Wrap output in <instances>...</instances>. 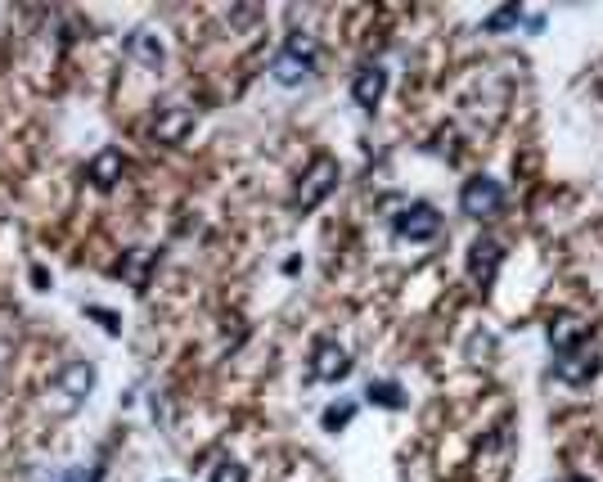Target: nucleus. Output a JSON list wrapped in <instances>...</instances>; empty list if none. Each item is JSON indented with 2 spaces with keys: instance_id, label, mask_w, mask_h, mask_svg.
<instances>
[{
  "instance_id": "obj_1",
  "label": "nucleus",
  "mask_w": 603,
  "mask_h": 482,
  "mask_svg": "<svg viewBox=\"0 0 603 482\" xmlns=\"http://www.w3.org/2000/svg\"><path fill=\"white\" fill-rule=\"evenodd\" d=\"M333 190H338V158L315 154L311 167L302 172V181H297V190H293V208L297 212H315Z\"/></svg>"
},
{
  "instance_id": "obj_2",
  "label": "nucleus",
  "mask_w": 603,
  "mask_h": 482,
  "mask_svg": "<svg viewBox=\"0 0 603 482\" xmlns=\"http://www.w3.org/2000/svg\"><path fill=\"white\" fill-rule=\"evenodd\" d=\"M315 73V41L306 37V32H293L288 37V46L275 55V64H270V77H275L279 86H302L311 82Z\"/></svg>"
},
{
  "instance_id": "obj_3",
  "label": "nucleus",
  "mask_w": 603,
  "mask_h": 482,
  "mask_svg": "<svg viewBox=\"0 0 603 482\" xmlns=\"http://www.w3.org/2000/svg\"><path fill=\"white\" fill-rule=\"evenodd\" d=\"M459 208H464V217H473V221L500 217V208H504L500 181H491V176H473V181H464V190H459Z\"/></svg>"
},
{
  "instance_id": "obj_4",
  "label": "nucleus",
  "mask_w": 603,
  "mask_h": 482,
  "mask_svg": "<svg viewBox=\"0 0 603 482\" xmlns=\"http://www.w3.org/2000/svg\"><path fill=\"white\" fill-rule=\"evenodd\" d=\"M54 392H59V410H77L81 401L95 392V365L90 361H68L54 374Z\"/></svg>"
},
{
  "instance_id": "obj_5",
  "label": "nucleus",
  "mask_w": 603,
  "mask_h": 482,
  "mask_svg": "<svg viewBox=\"0 0 603 482\" xmlns=\"http://www.w3.org/2000/svg\"><path fill=\"white\" fill-rule=\"evenodd\" d=\"M392 230L401 239H410V244H428V239H437L441 217L432 203H405V208L392 217Z\"/></svg>"
},
{
  "instance_id": "obj_6",
  "label": "nucleus",
  "mask_w": 603,
  "mask_h": 482,
  "mask_svg": "<svg viewBox=\"0 0 603 482\" xmlns=\"http://www.w3.org/2000/svg\"><path fill=\"white\" fill-rule=\"evenodd\" d=\"M599 352H594L590 343H581V347H572V352H558V361H554V379L558 383H572V388H581V383H590L594 374H599Z\"/></svg>"
},
{
  "instance_id": "obj_7",
  "label": "nucleus",
  "mask_w": 603,
  "mask_h": 482,
  "mask_svg": "<svg viewBox=\"0 0 603 482\" xmlns=\"http://www.w3.org/2000/svg\"><path fill=\"white\" fill-rule=\"evenodd\" d=\"M189 131H194V109L189 104H167V109L153 113V140L158 145H180Z\"/></svg>"
},
{
  "instance_id": "obj_8",
  "label": "nucleus",
  "mask_w": 603,
  "mask_h": 482,
  "mask_svg": "<svg viewBox=\"0 0 603 482\" xmlns=\"http://www.w3.org/2000/svg\"><path fill=\"white\" fill-rule=\"evenodd\" d=\"M347 370H351L347 347H342V343H315V352H311V374H315V379L338 383V379H347Z\"/></svg>"
},
{
  "instance_id": "obj_9",
  "label": "nucleus",
  "mask_w": 603,
  "mask_h": 482,
  "mask_svg": "<svg viewBox=\"0 0 603 482\" xmlns=\"http://www.w3.org/2000/svg\"><path fill=\"white\" fill-rule=\"evenodd\" d=\"M387 95V73L378 64H360L356 77H351V100L360 109H378V100Z\"/></svg>"
},
{
  "instance_id": "obj_10",
  "label": "nucleus",
  "mask_w": 603,
  "mask_h": 482,
  "mask_svg": "<svg viewBox=\"0 0 603 482\" xmlns=\"http://www.w3.org/2000/svg\"><path fill=\"white\" fill-rule=\"evenodd\" d=\"M122 172H126L122 149H99V154L86 163V181L95 185V190H113V185L122 181Z\"/></svg>"
},
{
  "instance_id": "obj_11",
  "label": "nucleus",
  "mask_w": 603,
  "mask_h": 482,
  "mask_svg": "<svg viewBox=\"0 0 603 482\" xmlns=\"http://www.w3.org/2000/svg\"><path fill=\"white\" fill-rule=\"evenodd\" d=\"M500 262H504V248L495 244V239H477V244L468 248V275H473L477 284H491Z\"/></svg>"
},
{
  "instance_id": "obj_12",
  "label": "nucleus",
  "mask_w": 603,
  "mask_h": 482,
  "mask_svg": "<svg viewBox=\"0 0 603 482\" xmlns=\"http://www.w3.org/2000/svg\"><path fill=\"white\" fill-rule=\"evenodd\" d=\"M126 55H131L135 64H144V68H162L167 50H162V41L153 37V32L135 28V32H126Z\"/></svg>"
},
{
  "instance_id": "obj_13",
  "label": "nucleus",
  "mask_w": 603,
  "mask_h": 482,
  "mask_svg": "<svg viewBox=\"0 0 603 482\" xmlns=\"http://www.w3.org/2000/svg\"><path fill=\"white\" fill-rule=\"evenodd\" d=\"M549 343H554V352H572V347H581L585 343L581 316H554L549 320Z\"/></svg>"
},
{
  "instance_id": "obj_14",
  "label": "nucleus",
  "mask_w": 603,
  "mask_h": 482,
  "mask_svg": "<svg viewBox=\"0 0 603 482\" xmlns=\"http://www.w3.org/2000/svg\"><path fill=\"white\" fill-rule=\"evenodd\" d=\"M149 266H153L149 248H131V253H126V266H122L126 284H131V289H144V275H149Z\"/></svg>"
},
{
  "instance_id": "obj_15",
  "label": "nucleus",
  "mask_w": 603,
  "mask_h": 482,
  "mask_svg": "<svg viewBox=\"0 0 603 482\" xmlns=\"http://www.w3.org/2000/svg\"><path fill=\"white\" fill-rule=\"evenodd\" d=\"M365 397L378 401V406H387V410H401L405 406V397H401V388H396V383H369Z\"/></svg>"
},
{
  "instance_id": "obj_16",
  "label": "nucleus",
  "mask_w": 603,
  "mask_h": 482,
  "mask_svg": "<svg viewBox=\"0 0 603 482\" xmlns=\"http://www.w3.org/2000/svg\"><path fill=\"white\" fill-rule=\"evenodd\" d=\"M351 415H356V401H338V406L324 410V428H329V433H338V428L351 424Z\"/></svg>"
},
{
  "instance_id": "obj_17",
  "label": "nucleus",
  "mask_w": 603,
  "mask_h": 482,
  "mask_svg": "<svg viewBox=\"0 0 603 482\" xmlns=\"http://www.w3.org/2000/svg\"><path fill=\"white\" fill-rule=\"evenodd\" d=\"M518 19H522V10H518V5H504V10H495L491 19L482 23V28H486V32H504V28H513V23H518Z\"/></svg>"
},
{
  "instance_id": "obj_18",
  "label": "nucleus",
  "mask_w": 603,
  "mask_h": 482,
  "mask_svg": "<svg viewBox=\"0 0 603 482\" xmlns=\"http://www.w3.org/2000/svg\"><path fill=\"white\" fill-rule=\"evenodd\" d=\"M212 482H248V469H243V464H234V460H221L212 469Z\"/></svg>"
},
{
  "instance_id": "obj_19",
  "label": "nucleus",
  "mask_w": 603,
  "mask_h": 482,
  "mask_svg": "<svg viewBox=\"0 0 603 482\" xmlns=\"http://www.w3.org/2000/svg\"><path fill=\"white\" fill-rule=\"evenodd\" d=\"M86 316H95V320H99V325H104V329H108V334H117V329H122V320H117V316H113V311H104V307H86Z\"/></svg>"
},
{
  "instance_id": "obj_20",
  "label": "nucleus",
  "mask_w": 603,
  "mask_h": 482,
  "mask_svg": "<svg viewBox=\"0 0 603 482\" xmlns=\"http://www.w3.org/2000/svg\"><path fill=\"white\" fill-rule=\"evenodd\" d=\"M32 280H36V289H50V275H45V266H32Z\"/></svg>"
},
{
  "instance_id": "obj_21",
  "label": "nucleus",
  "mask_w": 603,
  "mask_h": 482,
  "mask_svg": "<svg viewBox=\"0 0 603 482\" xmlns=\"http://www.w3.org/2000/svg\"><path fill=\"white\" fill-rule=\"evenodd\" d=\"M572 482H590V478H572Z\"/></svg>"
}]
</instances>
